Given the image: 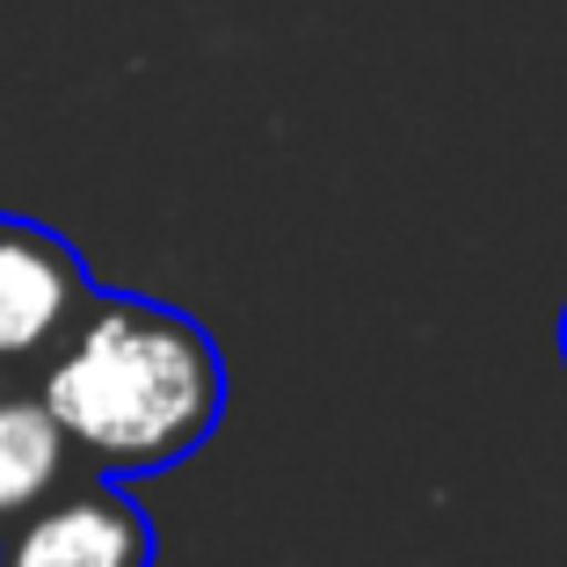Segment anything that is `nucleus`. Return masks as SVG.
<instances>
[{"instance_id":"f03ea898","label":"nucleus","mask_w":567,"mask_h":567,"mask_svg":"<svg viewBox=\"0 0 567 567\" xmlns=\"http://www.w3.org/2000/svg\"><path fill=\"white\" fill-rule=\"evenodd\" d=\"M95 299L81 248L37 218L0 212V379H37Z\"/></svg>"},{"instance_id":"39448f33","label":"nucleus","mask_w":567,"mask_h":567,"mask_svg":"<svg viewBox=\"0 0 567 567\" xmlns=\"http://www.w3.org/2000/svg\"><path fill=\"white\" fill-rule=\"evenodd\" d=\"M560 357H567V306H560Z\"/></svg>"},{"instance_id":"7ed1b4c3","label":"nucleus","mask_w":567,"mask_h":567,"mask_svg":"<svg viewBox=\"0 0 567 567\" xmlns=\"http://www.w3.org/2000/svg\"><path fill=\"white\" fill-rule=\"evenodd\" d=\"M0 567H153V517L124 481L87 473L0 532Z\"/></svg>"},{"instance_id":"20e7f679","label":"nucleus","mask_w":567,"mask_h":567,"mask_svg":"<svg viewBox=\"0 0 567 567\" xmlns=\"http://www.w3.org/2000/svg\"><path fill=\"white\" fill-rule=\"evenodd\" d=\"M87 473L95 466L66 436V422L51 415L37 379H0V532H16L30 509H44Z\"/></svg>"},{"instance_id":"f257e3e1","label":"nucleus","mask_w":567,"mask_h":567,"mask_svg":"<svg viewBox=\"0 0 567 567\" xmlns=\"http://www.w3.org/2000/svg\"><path fill=\"white\" fill-rule=\"evenodd\" d=\"M37 393L66 422L81 458L110 481L183 466L226 415V357L183 306L95 291L73 334L37 371Z\"/></svg>"}]
</instances>
